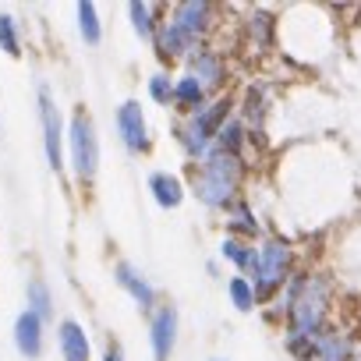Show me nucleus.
<instances>
[{
    "label": "nucleus",
    "instance_id": "11",
    "mask_svg": "<svg viewBox=\"0 0 361 361\" xmlns=\"http://www.w3.org/2000/svg\"><path fill=\"white\" fill-rule=\"evenodd\" d=\"M61 350H64L68 361H89V340H85L78 322H64L61 326Z\"/></svg>",
    "mask_w": 361,
    "mask_h": 361
},
{
    "label": "nucleus",
    "instance_id": "4",
    "mask_svg": "<svg viewBox=\"0 0 361 361\" xmlns=\"http://www.w3.org/2000/svg\"><path fill=\"white\" fill-rule=\"evenodd\" d=\"M287 269H290V248L283 245V241H266L262 245V255H259V287H262V294H269L283 276H287Z\"/></svg>",
    "mask_w": 361,
    "mask_h": 361
},
{
    "label": "nucleus",
    "instance_id": "16",
    "mask_svg": "<svg viewBox=\"0 0 361 361\" xmlns=\"http://www.w3.org/2000/svg\"><path fill=\"white\" fill-rule=\"evenodd\" d=\"M192 75L202 82V89L209 85H220V78H224V64H220V57L216 54H199L195 57V64H192Z\"/></svg>",
    "mask_w": 361,
    "mask_h": 361
},
{
    "label": "nucleus",
    "instance_id": "2",
    "mask_svg": "<svg viewBox=\"0 0 361 361\" xmlns=\"http://www.w3.org/2000/svg\"><path fill=\"white\" fill-rule=\"evenodd\" d=\"M238 173H241V166L231 152H216V156L202 159V170L195 177V195L206 206H227L238 188Z\"/></svg>",
    "mask_w": 361,
    "mask_h": 361
},
{
    "label": "nucleus",
    "instance_id": "27",
    "mask_svg": "<svg viewBox=\"0 0 361 361\" xmlns=\"http://www.w3.org/2000/svg\"><path fill=\"white\" fill-rule=\"evenodd\" d=\"M106 361H124V354H121V347H110V350H106Z\"/></svg>",
    "mask_w": 361,
    "mask_h": 361
},
{
    "label": "nucleus",
    "instance_id": "23",
    "mask_svg": "<svg viewBox=\"0 0 361 361\" xmlns=\"http://www.w3.org/2000/svg\"><path fill=\"white\" fill-rule=\"evenodd\" d=\"M241 124H227V128H220V145H224V152H238V145H241Z\"/></svg>",
    "mask_w": 361,
    "mask_h": 361
},
{
    "label": "nucleus",
    "instance_id": "7",
    "mask_svg": "<svg viewBox=\"0 0 361 361\" xmlns=\"http://www.w3.org/2000/svg\"><path fill=\"white\" fill-rule=\"evenodd\" d=\"M173 336H177V312L166 305V308H159L156 319H152V350H156V361H166V357H170Z\"/></svg>",
    "mask_w": 361,
    "mask_h": 361
},
{
    "label": "nucleus",
    "instance_id": "19",
    "mask_svg": "<svg viewBox=\"0 0 361 361\" xmlns=\"http://www.w3.org/2000/svg\"><path fill=\"white\" fill-rule=\"evenodd\" d=\"M78 25H82L85 43H99V18L92 4H78Z\"/></svg>",
    "mask_w": 361,
    "mask_h": 361
},
{
    "label": "nucleus",
    "instance_id": "12",
    "mask_svg": "<svg viewBox=\"0 0 361 361\" xmlns=\"http://www.w3.org/2000/svg\"><path fill=\"white\" fill-rule=\"evenodd\" d=\"M149 185H152V195H156V202H159L163 209H173V206H180V199H185V192H180V180H177L173 173H156Z\"/></svg>",
    "mask_w": 361,
    "mask_h": 361
},
{
    "label": "nucleus",
    "instance_id": "6",
    "mask_svg": "<svg viewBox=\"0 0 361 361\" xmlns=\"http://www.w3.org/2000/svg\"><path fill=\"white\" fill-rule=\"evenodd\" d=\"M117 128H121V138L131 152H142L149 145V131H145V117H142L138 103H124L117 110Z\"/></svg>",
    "mask_w": 361,
    "mask_h": 361
},
{
    "label": "nucleus",
    "instance_id": "10",
    "mask_svg": "<svg viewBox=\"0 0 361 361\" xmlns=\"http://www.w3.org/2000/svg\"><path fill=\"white\" fill-rule=\"evenodd\" d=\"M347 354H350V347H347V340L336 336V333H319V336L308 343V350H305L308 361H347Z\"/></svg>",
    "mask_w": 361,
    "mask_h": 361
},
{
    "label": "nucleus",
    "instance_id": "14",
    "mask_svg": "<svg viewBox=\"0 0 361 361\" xmlns=\"http://www.w3.org/2000/svg\"><path fill=\"white\" fill-rule=\"evenodd\" d=\"M173 22H177L180 29H188L192 36H199V32L209 25V4H180Z\"/></svg>",
    "mask_w": 361,
    "mask_h": 361
},
{
    "label": "nucleus",
    "instance_id": "26",
    "mask_svg": "<svg viewBox=\"0 0 361 361\" xmlns=\"http://www.w3.org/2000/svg\"><path fill=\"white\" fill-rule=\"evenodd\" d=\"M149 92H152V99H156V103H166V99L173 96V85L166 82V75H156V78L149 82Z\"/></svg>",
    "mask_w": 361,
    "mask_h": 361
},
{
    "label": "nucleus",
    "instance_id": "3",
    "mask_svg": "<svg viewBox=\"0 0 361 361\" xmlns=\"http://www.w3.org/2000/svg\"><path fill=\"white\" fill-rule=\"evenodd\" d=\"M71 159H75V173L82 180H89L99 166V145H96V131H92V121L85 114H75L71 121Z\"/></svg>",
    "mask_w": 361,
    "mask_h": 361
},
{
    "label": "nucleus",
    "instance_id": "1",
    "mask_svg": "<svg viewBox=\"0 0 361 361\" xmlns=\"http://www.w3.org/2000/svg\"><path fill=\"white\" fill-rule=\"evenodd\" d=\"M326 308H329V283L322 276H305L290 294V343L315 336Z\"/></svg>",
    "mask_w": 361,
    "mask_h": 361
},
{
    "label": "nucleus",
    "instance_id": "24",
    "mask_svg": "<svg viewBox=\"0 0 361 361\" xmlns=\"http://www.w3.org/2000/svg\"><path fill=\"white\" fill-rule=\"evenodd\" d=\"M131 22H135L138 36H149V32H152V22H149V4H131Z\"/></svg>",
    "mask_w": 361,
    "mask_h": 361
},
{
    "label": "nucleus",
    "instance_id": "22",
    "mask_svg": "<svg viewBox=\"0 0 361 361\" xmlns=\"http://www.w3.org/2000/svg\"><path fill=\"white\" fill-rule=\"evenodd\" d=\"M29 298H32V312H36L39 319H50V294H47V287H43L39 280L29 283Z\"/></svg>",
    "mask_w": 361,
    "mask_h": 361
},
{
    "label": "nucleus",
    "instance_id": "13",
    "mask_svg": "<svg viewBox=\"0 0 361 361\" xmlns=\"http://www.w3.org/2000/svg\"><path fill=\"white\" fill-rule=\"evenodd\" d=\"M159 43H163V54H170V57H180V54H188V50L195 47V36H192L188 29H180L177 22H170V25L163 29Z\"/></svg>",
    "mask_w": 361,
    "mask_h": 361
},
{
    "label": "nucleus",
    "instance_id": "8",
    "mask_svg": "<svg viewBox=\"0 0 361 361\" xmlns=\"http://www.w3.org/2000/svg\"><path fill=\"white\" fill-rule=\"evenodd\" d=\"M15 343L25 357H39V350H43V319L36 312H25L15 322Z\"/></svg>",
    "mask_w": 361,
    "mask_h": 361
},
{
    "label": "nucleus",
    "instance_id": "20",
    "mask_svg": "<svg viewBox=\"0 0 361 361\" xmlns=\"http://www.w3.org/2000/svg\"><path fill=\"white\" fill-rule=\"evenodd\" d=\"M231 298H234V305H238L241 312H248V308L255 305V287H252L245 276H238V280H231Z\"/></svg>",
    "mask_w": 361,
    "mask_h": 361
},
{
    "label": "nucleus",
    "instance_id": "21",
    "mask_svg": "<svg viewBox=\"0 0 361 361\" xmlns=\"http://www.w3.org/2000/svg\"><path fill=\"white\" fill-rule=\"evenodd\" d=\"M0 47H4V54H18V32H15V18L11 15H0Z\"/></svg>",
    "mask_w": 361,
    "mask_h": 361
},
{
    "label": "nucleus",
    "instance_id": "25",
    "mask_svg": "<svg viewBox=\"0 0 361 361\" xmlns=\"http://www.w3.org/2000/svg\"><path fill=\"white\" fill-rule=\"evenodd\" d=\"M231 231H241V234H255L259 227H255V220H252V213L241 206V209H234V216H231Z\"/></svg>",
    "mask_w": 361,
    "mask_h": 361
},
{
    "label": "nucleus",
    "instance_id": "18",
    "mask_svg": "<svg viewBox=\"0 0 361 361\" xmlns=\"http://www.w3.org/2000/svg\"><path fill=\"white\" fill-rule=\"evenodd\" d=\"M173 96H177V103H180V106H195V103L202 99V82H199L195 75H185V78L177 82Z\"/></svg>",
    "mask_w": 361,
    "mask_h": 361
},
{
    "label": "nucleus",
    "instance_id": "9",
    "mask_svg": "<svg viewBox=\"0 0 361 361\" xmlns=\"http://www.w3.org/2000/svg\"><path fill=\"white\" fill-rule=\"evenodd\" d=\"M39 110H43V128H47V159H50V166H61V114H57L50 92L39 96Z\"/></svg>",
    "mask_w": 361,
    "mask_h": 361
},
{
    "label": "nucleus",
    "instance_id": "5",
    "mask_svg": "<svg viewBox=\"0 0 361 361\" xmlns=\"http://www.w3.org/2000/svg\"><path fill=\"white\" fill-rule=\"evenodd\" d=\"M224 117H227V103H216V106H209V110H202V114L192 117V124L185 128V145H188L192 156H202L206 152V142L216 135V128H220Z\"/></svg>",
    "mask_w": 361,
    "mask_h": 361
},
{
    "label": "nucleus",
    "instance_id": "15",
    "mask_svg": "<svg viewBox=\"0 0 361 361\" xmlns=\"http://www.w3.org/2000/svg\"><path fill=\"white\" fill-rule=\"evenodd\" d=\"M117 280H121V287H128V294L142 305V308H149L152 305V287L131 269V266H117Z\"/></svg>",
    "mask_w": 361,
    "mask_h": 361
},
{
    "label": "nucleus",
    "instance_id": "17",
    "mask_svg": "<svg viewBox=\"0 0 361 361\" xmlns=\"http://www.w3.org/2000/svg\"><path fill=\"white\" fill-rule=\"evenodd\" d=\"M224 255L234 259L245 273H252V280L259 276V255L252 252V245H238V241H224Z\"/></svg>",
    "mask_w": 361,
    "mask_h": 361
}]
</instances>
